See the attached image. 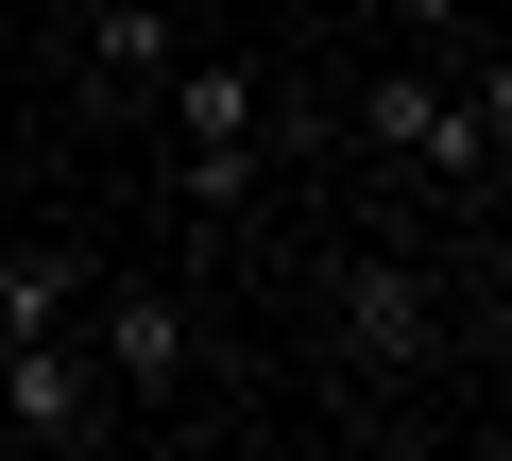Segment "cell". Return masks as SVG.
<instances>
[{"label": "cell", "mask_w": 512, "mask_h": 461, "mask_svg": "<svg viewBox=\"0 0 512 461\" xmlns=\"http://www.w3.org/2000/svg\"><path fill=\"white\" fill-rule=\"evenodd\" d=\"M359 154H393V171H427L444 205H495V154H512V69L478 52V69H359Z\"/></svg>", "instance_id": "obj_1"}, {"label": "cell", "mask_w": 512, "mask_h": 461, "mask_svg": "<svg viewBox=\"0 0 512 461\" xmlns=\"http://www.w3.org/2000/svg\"><path fill=\"white\" fill-rule=\"evenodd\" d=\"M154 86H171V205L188 222H239L256 171H274V86H256L239 52H171Z\"/></svg>", "instance_id": "obj_2"}, {"label": "cell", "mask_w": 512, "mask_h": 461, "mask_svg": "<svg viewBox=\"0 0 512 461\" xmlns=\"http://www.w3.org/2000/svg\"><path fill=\"white\" fill-rule=\"evenodd\" d=\"M325 359H342V376H427V359H444V291H427V257H393V240L325 257Z\"/></svg>", "instance_id": "obj_3"}, {"label": "cell", "mask_w": 512, "mask_h": 461, "mask_svg": "<svg viewBox=\"0 0 512 461\" xmlns=\"http://www.w3.org/2000/svg\"><path fill=\"white\" fill-rule=\"evenodd\" d=\"M86 359H103L120 427H137V410H188V308H171L154 274H86Z\"/></svg>", "instance_id": "obj_4"}, {"label": "cell", "mask_w": 512, "mask_h": 461, "mask_svg": "<svg viewBox=\"0 0 512 461\" xmlns=\"http://www.w3.org/2000/svg\"><path fill=\"white\" fill-rule=\"evenodd\" d=\"M0 410H18V444H120V393L69 325H18L0 342Z\"/></svg>", "instance_id": "obj_5"}, {"label": "cell", "mask_w": 512, "mask_h": 461, "mask_svg": "<svg viewBox=\"0 0 512 461\" xmlns=\"http://www.w3.org/2000/svg\"><path fill=\"white\" fill-rule=\"evenodd\" d=\"M171 69V0H86V103H137Z\"/></svg>", "instance_id": "obj_6"}, {"label": "cell", "mask_w": 512, "mask_h": 461, "mask_svg": "<svg viewBox=\"0 0 512 461\" xmlns=\"http://www.w3.org/2000/svg\"><path fill=\"white\" fill-rule=\"evenodd\" d=\"M86 274H103L86 240H0V342H18V325H69V308H86Z\"/></svg>", "instance_id": "obj_7"}, {"label": "cell", "mask_w": 512, "mask_h": 461, "mask_svg": "<svg viewBox=\"0 0 512 461\" xmlns=\"http://www.w3.org/2000/svg\"><path fill=\"white\" fill-rule=\"evenodd\" d=\"M376 18H393V35H427V52H461V18H478V0H376Z\"/></svg>", "instance_id": "obj_8"}, {"label": "cell", "mask_w": 512, "mask_h": 461, "mask_svg": "<svg viewBox=\"0 0 512 461\" xmlns=\"http://www.w3.org/2000/svg\"><path fill=\"white\" fill-rule=\"evenodd\" d=\"M0 427H18V410H0Z\"/></svg>", "instance_id": "obj_9"}]
</instances>
